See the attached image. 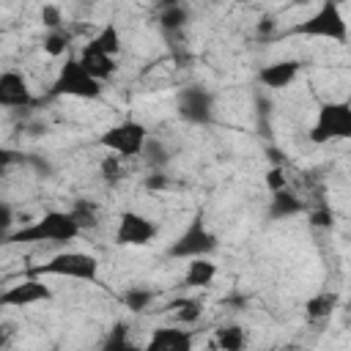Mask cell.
<instances>
[{"instance_id":"6da1fadb","label":"cell","mask_w":351,"mask_h":351,"mask_svg":"<svg viewBox=\"0 0 351 351\" xmlns=\"http://www.w3.org/2000/svg\"><path fill=\"white\" fill-rule=\"evenodd\" d=\"M80 236L69 211H47L44 217L11 230L0 244H69Z\"/></svg>"},{"instance_id":"7a4b0ae2","label":"cell","mask_w":351,"mask_h":351,"mask_svg":"<svg viewBox=\"0 0 351 351\" xmlns=\"http://www.w3.org/2000/svg\"><path fill=\"white\" fill-rule=\"evenodd\" d=\"M30 277H69L80 282H99V261L88 252H58L47 263L30 266Z\"/></svg>"},{"instance_id":"3957f363","label":"cell","mask_w":351,"mask_h":351,"mask_svg":"<svg viewBox=\"0 0 351 351\" xmlns=\"http://www.w3.org/2000/svg\"><path fill=\"white\" fill-rule=\"evenodd\" d=\"M101 82L93 80L77 58H66V63L60 66L52 88L47 90L49 99H58V96H74V99H99L101 96Z\"/></svg>"},{"instance_id":"277c9868","label":"cell","mask_w":351,"mask_h":351,"mask_svg":"<svg viewBox=\"0 0 351 351\" xmlns=\"http://www.w3.org/2000/svg\"><path fill=\"white\" fill-rule=\"evenodd\" d=\"M351 137V104L348 101H326L321 104L315 123L310 129V140L324 145L329 140Z\"/></svg>"},{"instance_id":"5b68a950","label":"cell","mask_w":351,"mask_h":351,"mask_svg":"<svg viewBox=\"0 0 351 351\" xmlns=\"http://www.w3.org/2000/svg\"><path fill=\"white\" fill-rule=\"evenodd\" d=\"M148 140V129L140 121H121L110 129H104L99 134V145L112 151L118 159H129V156H140L143 145Z\"/></svg>"},{"instance_id":"8992f818","label":"cell","mask_w":351,"mask_h":351,"mask_svg":"<svg viewBox=\"0 0 351 351\" xmlns=\"http://www.w3.org/2000/svg\"><path fill=\"white\" fill-rule=\"evenodd\" d=\"M288 33H299V36H313V38H335V41H346L348 38V25L343 19V11L337 3H324L313 16H307L304 22L293 25Z\"/></svg>"},{"instance_id":"52a82bcc","label":"cell","mask_w":351,"mask_h":351,"mask_svg":"<svg viewBox=\"0 0 351 351\" xmlns=\"http://www.w3.org/2000/svg\"><path fill=\"white\" fill-rule=\"evenodd\" d=\"M217 247H219L217 236L206 228V222H203L200 217H195V219L186 225V230L167 247V255H170V258H184V261H195V258L211 255Z\"/></svg>"},{"instance_id":"ba28073f","label":"cell","mask_w":351,"mask_h":351,"mask_svg":"<svg viewBox=\"0 0 351 351\" xmlns=\"http://www.w3.org/2000/svg\"><path fill=\"white\" fill-rule=\"evenodd\" d=\"M176 110L181 121L192 126H208L214 123V93L200 88V85H186L176 93Z\"/></svg>"},{"instance_id":"9c48e42d","label":"cell","mask_w":351,"mask_h":351,"mask_svg":"<svg viewBox=\"0 0 351 351\" xmlns=\"http://www.w3.org/2000/svg\"><path fill=\"white\" fill-rule=\"evenodd\" d=\"M156 233H159V228L148 217H143L137 211H123L118 217L115 244H121V247H145L156 239Z\"/></svg>"},{"instance_id":"30bf717a","label":"cell","mask_w":351,"mask_h":351,"mask_svg":"<svg viewBox=\"0 0 351 351\" xmlns=\"http://www.w3.org/2000/svg\"><path fill=\"white\" fill-rule=\"evenodd\" d=\"M52 299H55L52 288L44 285L41 280H36V277L14 282L5 291H0V307H30V304L52 302Z\"/></svg>"},{"instance_id":"8fae6325","label":"cell","mask_w":351,"mask_h":351,"mask_svg":"<svg viewBox=\"0 0 351 351\" xmlns=\"http://www.w3.org/2000/svg\"><path fill=\"white\" fill-rule=\"evenodd\" d=\"M33 104V90L25 80L22 71H0V107H30Z\"/></svg>"},{"instance_id":"7c38bea8","label":"cell","mask_w":351,"mask_h":351,"mask_svg":"<svg viewBox=\"0 0 351 351\" xmlns=\"http://www.w3.org/2000/svg\"><path fill=\"white\" fill-rule=\"evenodd\" d=\"M143 351H192V332L181 326H159L154 329Z\"/></svg>"},{"instance_id":"4fadbf2b","label":"cell","mask_w":351,"mask_h":351,"mask_svg":"<svg viewBox=\"0 0 351 351\" xmlns=\"http://www.w3.org/2000/svg\"><path fill=\"white\" fill-rule=\"evenodd\" d=\"M296 74H299V60L288 58V60H274V63L263 66L258 71V80L271 90H282L296 80Z\"/></svg>"},{"instance_id":"5bb4252c","label":"cell","mask_w":351,"mask_h":351,"mask_svg":"<svg viewBox=\"0 0 351 351\" xmlns=\"http://www.w3.org/2000/svg\"><path fill=\"white\" fill-rule=\"evenodd\" d=\"M77 60H80V66H82L93 80H99V82L107 80V77H112L115 69H118V66H115V58H107V55H101L99 49H93V47H88V44H85V49L80 52Z\"/></svg>"},{"instance_id":"9a60e30c","label":"cell","mask_w":351,"mask_h":351,"mask_svg":"<svg viewBox=\"0 0 351 351\" xmlns=\"http://www.w3.org/2000/svg\"><path fill=\"white\" fill-rule=\"evenodd\" d=\"M304 211V203H302V197H296L293 192H288V189H282V192H274L271 195V203H269V219H291V217H296V214H302Z\"/></svg>"},{"instance_id":"2e32d148","label":"cell","mask_w":351,"mask_h":351,"mask_svg":"<svg viewBox=\"0 0 351 351\" xmlns=\"http://www.w3.org/2000/svg\"><path fill=\"white\" fill-rule=\"evenodd\" d=\"M99 351H143V348L132 340V335H129V324H126V321H115L112 329L104 335Z\"/></svg>"},{"instance_id":"e0dca14e","label":"cell","mask_w":351,"mask_h":351,"mask_svg":"<svg viewBox=\"0 0 351 351\" xmlns=\"http://www.w3.org/2000/svg\"><path fill=\"white\" fill-rule=\"evenodd\" d=\"M214 277H217V266L211 261H206V258H195L186 266L184 285H189V288H206V285H211Z\"/></svg>"},{"instance_id":"ac0fdd59","label":"cell","mask_w":351,"mask_h":351,"mask_svg":"<svg viewBox=\"0 0 351 351\" xmlns=\"http://www.w3.org/2000/svg\"><path fill=\"white\" fill-rule=\"evenodd\" d=\"M88 47L99 49V52L107 55V58H115V55L121 52V33H118V27H115L112 22H107V25L88 41Z\"/></svg>"},{"instance_id":"d6986e66","label":"cell","mask_w":351,"mask_h":351,"mask_svg":"<svg viewBox=\"0 0 351 351\" xmlns=\"http://www.w3.org/2000/svg\"><path fill=\"white\" fill-rule=\"evenodd\" d=\"M154 299H156V291L154 288H145V285H132V288H126L121 293L123 307L132 310V313H145L154 304Z\"/></svg>"},{"instance_id":"ffe728a7","label":"cell","mask_w":351,"mask_h":351,"mask_svg":"<svg viewBox=\"0 0 351 351\" xmlns=\"http://www.w3.org/2000/svg\"><path fill=\"white\" fill-rule=\"evenodd\" d=\"M69 217L74 219V225H77L80 233L99 228V208H96V203H90V200H77V203L71 206Z\"/></svg>"},{"instance_id":"44dd1931","label":"cell","mask_w":351,"mask_h":351,"mask_svg":"<svg viewBox=\"0 0 351 351\" xmlns=\"http://www.w3.org/2000/svg\"><path fill=\"white\" fill-rule=\"evenodd\" d=\"M140 156L145 159V165L151 167V173H165V167L170 165V151L159 140H145Z\"/></svg>"},{"instance_id":"7402d4cb","label":"cell","mask_w":351,"mask_h":351,"mask_svg":"<svg viewBox=\"0 0 351 351\" xmlns=\"http://www.w3.org/2000/svg\"><path fill=\"white\" fill-rule=\"evenodd\" d=\"M186 22H189V11H186L181 3H170V5H165V11L159 14V25H162L165 33H178V30L186 27Z\"/></svg>"},{"instance_id":"603a6c76","label":"cell","mask_w":351,"mask_h":351,"mask_svg":"<svg viewBox=\"0 0 351 351\" xmlns=\"http://www.w3.org/2000/svg\"><path fill=\"white\" fill-rule=\"evenodd\" d=\"M217 348L219 351H244L247 348V335L239 324H230V326H222L217 329Z\"/></svg>"},{"instance_id":"cb8c5ba5","label":"cell","mask_w":351,"mask_h":351,"mask_svg":"<svg viewBox=\"0 0 351 351\" xmlns=\"http://www.w3.org/2000/svg\"><path fill=\"white\" fill-rule=\"evenodd\" d=\"M335 307H337V293H318V296L307 299V318H313V321L326 318V315H332Z\"/></svg>"},{"instance_id":"d4e9b609","label":"cell","mask_w":351,"mask_h":351,"mask_svg":"<svg viewBox=\"0 0 351 351\" xmlns=\"http://www.w3.org/2000/svg\"><path fill=\"white\" fill-rule=\"evenodd\" d=\"M69 44H71V33L69 30H63V27H58V30H47V36H44V52L47 55H52V58H60L66 49H69Z\"/></svg>"},{"instance_id":"484cf974","label":"cell","mask_w":351,"mask_h":351,"mask_svg":"<svg viewBox=\"0 0 351 351\" xmlns=\"http://www.w3.org/2000/svg\"><path fill=\"white\" fill-rule=\"evenodd\" d=\"M181 307H184V310H178V321H184V324L197 321L200 313H203V304H200L197 299H181Z\"/></svg>"},{"instance_id":"4316f807","label":"cell","mask_w":351,"mask_h":351,"mask_svg":"<svg viewBox=\"0 0 351 351\" xmlns=\"http://www.w3.org/2000/svg\"><path fill=\"white\" fill-rule=\"evenodd\" d=\"M101 176H104L110 184H115V181L121 178V162H118V156H104V159H101Z\"/></svg>"},{"instance_id":"83f0119b","label":"cell","mask_w":351,"mask_h":351,"mask_svg":"<svg viewBox=\"0 0 351 351\" xmlns=\"http://www.w3.org/2000/svg\"><path fill=\"white\" fill-rule=\"evenodd\" d=\"M266 186L271 189V195L274 192H282L285 189V170L280 167V165H274L269 173H266Z\"/></svg>"},{"instance_id":"f1b7e54d","label":"cell","mask_w":351,"mask_h":351,"mask_svg":"<svg viewBox=\"0 0 351 351\" xmlns=\"http://www.w3.org/2000/svg\"><path fill=\"white\" fill-rule=\"evenodd\" d=\"M11 165H27V154L11 151V148H0V170H5Z\"/></svg>"},{"instance_id":"f546056e","label":"cell","mask_w":351,"mask_h":351,"mask_svg":"<svg viewBox=\"0 0 351 351\" xmlns=\"http://www.w3.org/2000/svg\"><path fill=\"white\" fill-rule=\"evenodd\" d=\"M41 22H44L49 30H58V27H60V22H63L60 8H58V5H44V8H41Z\"/></svg>"},{"instance_id":"4dcf8cb0","label":"cell","mask_w":351,"mask_h":351,"mask_svg":"<svg viewBox=\"0 0 351 351\" xmlns=\"http://www.w3.org/2000/svg\"><path fill=\"white\" fill-rule=\"evenodd\" d=\"M11 225H14V208L0 200V241L11 233Z\"/></svg>"},{"instance_id":"1f68e13d","label":"cell","mask_w":351,"mask_h":351,"mask_svg":"<svg viewBox=\"0 0 351 351\" xmlns=\"http://www.w3.org/2000/svg\"><path fill=\"white\" fill-rule=\"evenodd\" d=\"M310 225H315V228H332V225H335L332 211H329V208H318V211H313V214H310Z\"/></svg>"},{"instance_id":"d6a6232c","label":"cell","mask_w":351,"mask_h":351,"mask_svg":"<svg viewBox=\"0 0 351 351\" xmlns=\"http://www.w3.org/2000/svg\"><path fill=\"white\" fill-rule=\"evenodd\" d=\"M143 184H145V189H151V192H159V189H167V186H170V181H167L165 173H151Z\"/></svg>"},{"instance_id":"836d02e7","label":"cell","mask_w":351,"mask_h":351,"mask_svg":"<svg viewBox=\"0 0 351 351\" xmlns=\"http://www.w3.org/2000/svg\"><path fill=\"white\" fill-rule=\"evenodd\" d=\"M14 332H16V329H14V324H8V321H5V324H0V351H5V348H8V343L14 340Z\"/></svg>"}]
</instances>
